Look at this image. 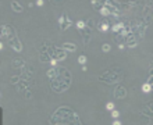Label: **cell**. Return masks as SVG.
<instances>
[{"label": "cell", "mask_w": 153, "mask_h": 125, "mask_svg": "<svg viewBox=\"0 0 153 125\" xmlns=\"http://www.w3.org/2000/svg\"><path fill=\"white\" fill-rule=\"evenodd\" d=\"M63 49H64L65 52H75L76 46L74 43H70V42H64L63 43Z\"/></svg>", "instance_id": "12"}, {"label": "cell", "mask_w": 153, "mask_h": 125, "mask_svg": "<svg viewBox=\"0 0 153 125\" xmlns=\"http://www.w3.org/2000/svg\"><path fill=\"white\" fill-rule=\"evenodd\" d=\"M106 109H107V110H110V111H113V110H114V103H111V101H109V103L106 104Z\"/></svg>", "instance_id": "21"}, {"label": "cell", "mask_w": 153, "mask_h": 125, "mask_svg": "<svg viewBox=\"0 0 153 125\" xmlns=\"http://www.w3.org/2000/svg\"><path fill=\"white\" fill-rule=\"evenodd\" d=\"M39 60L42 61V63H52V56L49 54L48 52H40V54H39Z\"/></svg>", "instance_id": "10"}, {"label": "cell", "mask_w": 153, "mask_h": 125, "mask_svg": "<svg viewBox=\"0 0 153 125\" xmlns=\"http://www.w3.org/2000/svg\"><path fill=\"white\" fill-rule=\"evenodd\" d=\"M111 117H113V118H116V120H117V118L120 117V111H117V110L114 109L113 111H111Z\"/></svg>", "instance_id": "19"}, {"label": "cell", "mask_w": 153, "mask_h": 125, "mask_svg": "<svg viewBox=\"0 0 153 125\" xmlns=\"http://www.w3.org/2000/svg\"><path fill=\"white\" fill-rule=\"evenodd\" d=\"M102 50L105 53H109L110 50H111V46H110L109 43H103V46H102Z\"/></svg>", "instance_id": "18"}, {"label": "cell", "mask_w": 153, "mask_h": 125, "mask_svg": "<svg viewBox=\"0 0 153 125\" xmlns=\"http://www.w3.org/2000/svg\"><path fill=\"white\" fill-rule=\"evenodd\" d=\"M110 28V24L107 21H100L99 24H97V29L100 31V32H107Z\"/></svg>", "instance_id": "11"}, {"label": "cell", "mask_w": 153, "mask_h": 125, "mask_svg": "<svg viewBox=\"0 0 153 125\" xmlns=\"http://www.w3.org/2000/svg\"><path fill=\"white\" fill-rule=\"evenodd\" d=\"M13 67L14 68H24L25 67V61H24V58H21V57H17V58H14L13 60Z\"/></svg>", "instance_id": "9"}, {"label": "cell", "mask_w": 153, "mask_h": 125, "mask_svg": "<svg viewBox=\"0 0 153 125\" xmlns=\"http://www.w3.org/2000/svg\"><path fill=\"white\" fill-rule=\"evenodd\" d=\"M150 90H152V85H149L148 82L142 85V92H143V93H149Z\"/></svg>", "instance_id": "16"}, {"label": "cell", "mask_w": 153, "mask_h": 125, "mask_svg": "<svg viewBox=\"0 0 153 125\" xmlns=\"http://www.w3.org/2000/svg\"><path fill=\"white\" fill-rule=\"evenodd\" d=\"M29 86V81H20V84H18V86H17V88H18V90H28V88Z\"/></svg>", "instance_id": "15"}, {"label": "cell", "mask_w": 153, "mask_h": 125, "mask_svg": "<svg viewBox=\"0 0 153 125\" xmlns=\"http://www.w3.org/2000/svg\"><path fill=\"white\" fill-rule=\"evenodd\" d=\"M150 77H153V64L150 65Z\"/></svg>", "instance_id": "27"}, {"label": "cell", "mask_w": 153, "mask_h": 125, "mask_svg": "<svg viewBox=\"0 0 153 125\" xmlns=\"http://www.w3.org/2000/svg\"><path fill=\"white\" fill-rule=\"evenodd\" d=\"M50 79V86L54 92L61 93L67 90L71 85V74L67 71V68L57 67V68H50L46 74Z\"/></svg>", "instance_id": "1"}, {"label": "cell", "mask_w": 153, "mask_h": 125, "mask_svg": "<svg viewBox=\"0 0 153 125\" xmlns=\"http://www.w3.org/2000/svg\"><path fill=\"white\" fill-rule=\"evenodd\" d=\"M35 3H36L38 6H43V3H45V1H43V0H36Z\"/></svg>", "instance_id": "24"}, {"label": "cell", "mask_w": 153, "mask_h": 125, "mask_svg": "<svg viewBox=\"0 0 153 125\" xmlns=\"http://www.w3.org/2000/svg\"><path fill=\"white\" fill-rule=\"evenodd\" d=\"M127 96V89L124 86H117L116 90H114V97L116 99H124Z\"/></svg>", "instance_id": "8"}, {"label": "cell", "mask_w": 153, "mask_h": 125, "mask_svg": "<svg viewBox=\"0 0 153 125\" xmlns=\"http://www.w3.org/2000/svg\"><path fill=\"white\" fill-rule=\"evenodd\" d=\"M113 125H121V122H120V121H118V120H116V121H114V122H113Z\"/></svg>", "instance_id": "25"}, {"label": "cell", "mask_w": 153, "mask_h": 125, "mask_svg": "<svg viewBox=\"0 0 153 125\" xmlns=\"http://www.w3.org/2000/svg\"><path fill=\"white\" fill-rule=\"evenodd\" d=\"M79 31V33L82 35V41H84V44L86 46V44L91 42V35H92V29L89 28L88 25H85V27H82L81 29H78Z\"/></svg>", "instance_id": "5"}, {"label": "cell", "mask_w": 153, "mask_h": 125, "mask_svg": "<svg viewBox=\"0 0 153 125\" xmlns=\"http://www.w3.org/2000/svg\"><path fill=\"white\" fill-rule=\"evenodd\" d=\"M46 52L52 56L53 60L60 61V60H65V58H67V52H65L64 49H57L56 46L52 43H49V49Z\"/></svg>", "instance_id": "3"}, {"label": "cell", "mask_w": 153, "mask_h": 125, "mask_svg": "<svg viewBox=\"0 0 153 125\" xmlns=\"http://www.w3.org/2000/svg\"><path fill=\"white\" fill-rule=\"evenodd\" d=\"M50 64H52V65H53V67H54V65H56V64H57V60H52V63H50Z\"/></svg>", "instance_id": "26"}, {"label": "cell", "mask_w": 153, "mask_h": 125, "mask_svg": "<svg viewBox=\"0 0 153 125\" xmlns=\"http://www.w3.org/2000/svg\"><path fill=\"white\" fill-rule=\"evenodd\" d=\"M78 63H79V64H82V65L86 64V56H85V54H81V56L78 57Z\"/></svg>", "instance_id": "17"}, {"label": "cell", "mask_w": 153, "mask_h": 125, "mask_svg": "<svg viewBox=\"0 0 153 125\" xmlns=\"http://www.w3.org/2000/svg\"><path fill=\"white\" fill-rule=\"evenodd\" d=\"M25 92H27L25 93V97H27V99H31V97H32V93L29 92V90H25Z\"/></svg>", "instance_id": "23"}, {"label": "cell", "mask_w": 153, "mask_h": 125, "mask_svg": "<svg viewBox=\"0 0 153 125\" xmlns=\"http://www.w3.org/2000/svg\"><path fill=\"white\" fill-rule=\"evenodd\" d=\"M91 3H92L93 8H95V10H99V11H100L102 7L105 6V1H100V0H99V1H96V0H92Z\"/></svg>", "instance_id": "14"}, {"label": "cell", "mask_w": 153, "mask_h": 125, "mask_svg": "<svg viewBox=\"0 0 153 125\" xmlns=\"http://www.w3.org/2000/svg\"><path fill=\"white\" fill-rule=\"evenodd\" d=\"M8 46L13 47V50H16V52H21V50H22V43L20 42L18 36L10 39V41H8Z\"/></svg>", "instance_id": "7"}, {"label": "cell", "mask_w": 153, "mask_h": 125, "mask_svg": "<svg viewBox=\"0 0 153 125\" xmlns=\"http://www.w3.org/2000/svg\"><path fill=\"white\" fill-rule=\"evenodd\" d=\"M11 8H13V11H16V13H22V6H21L18 1H11Z\"/></svg>", "instance_id": "13"}, {"label": "cell", "mask_w": 153, "mask_h": 125, "mask_svg": "<svg viewBox=\"0 0 153 125\" xmlns=\"http://www.w3.org/2000/svg\"><path fill=\"white\" fill-rule=\"evenodd\" d=\"M1 36L7 38V41H10V39L17 36V31L13 28V25L6 24V25H3V28H1Z\"/></svg>", "instance_id": "4"}, {"label": "cell", "mask_w": 153, "mask_h": 125, "mask_svg": "<svg viewBox=\"0 0 153 125\" xmlns=\"http://www.w3.org/2000/svg\"><path fill=\"white\" fill-rule=\"evenodd\" d=\"M59 24H60V29L65 31V29H68L73 25V21L67 14H61V17L59 18Z\"/></svg>", "instance_id": "6"}, {"label": "cell", "mask_w": 153, "mask_h": 125, "mask_svg": "<svg viewBox=\"0 0 153 125\" xmlns=\"http://www.w3.org/2000/svg\"><path fill=\"white\" fill-rule=\"evenodd\" d=\"M18 81H21L20 75H16V77H13V78H11V84H13V85H16Z\"/></svg>", "instance_id": "20"}, {"label": "cell", "mask_w": 153, "mask_h": 125, "mask_svg": "<svg viewBox=\"0 0 153 125\" xmlns=\"http://www.w3.org/2000/svg\"><path fill=\"white\" fill-rule=\"evenodd\" d=\"M123 78V74H121V71H118V70H110V71H107V72L102 74L100 77H99V79H100L102 82H106V84H114V82H118Z\"/></svg>", "instance_id": "2"}, {"label": "cell", "mask_w": 153, "mask_h": 125, "mask_svg": "<svg viewBox=\"0 0 153 125\" xmlns=\"http://www.w3.org/2000/svg\"><path fill=\"white\" fill-rule=\"evenodd\" d=\"M86 25H88L91 29H93V27H95V25H93V20H88L86 21Z\"/></svg>", "instance_id": "22"}]
</instances>
